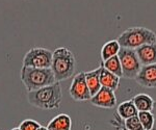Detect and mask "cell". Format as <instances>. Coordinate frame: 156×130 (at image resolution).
<instances>
[{
	"mask_svg": "<svg viewBox=\"0 0 156 130\" xmlns=\"http://www.w3.org/2000/svg\"><path fill=\"white\" fill-rule=\"evenodd\" d=\"M27 100L29 104L40 109L51 111V109L59 108L62 100L60 82L56 81L51 86H44L37 91L28 92Z\"/></svg>",
	"mask_w": 156,
	"mask_h": 130,
	"instance_id": "cell-1",
	"label": "cell"
},
{
	"mask_svg": "<svg viewBox=\"0 0 156 130\" xmlns=\"http://www.w3.org/2000/svg\"><path fill=\"white\" fill-rule=\"evenodd\" d=\"M51 70L55 80L64 81L71 78L76 70V59L74 53L67 47H59L53 51Z\"/></svg>",
	"mask_w": 156,
	"mask_h": 130,
	"instance_id": "cell-2",
	"label": "cell"
},
{
	"mask_svg": "<svg viewBox=\"0 0 156 130\" xmlns=\"http://www.w3.org/2000/svg\"><path fill=\"white\" fill-rule=\"evenodd\" d=\"M21 81L26 87L27 92L37 91L56 82L51 68L40 69L23 66L21 69Z\"/></svg>",
	"mask_w": 156,
	"mask_h": 130,
	"instance_id": "cell-3",
	"label": "cell"
},
{
	"mask_svg": "<svg viewBox=\"0 0 156 130\" xmlns=\"http://www.w3.org/2000/svg\"><path fill=\"white\" fill-rule=\"evenodd\" d=\"M118 42L123 48L136 49L143 45L156 43V33L146 27H130L120 34Z\"/></svg>",
	"mask_w": 156,
	"mask_h": 130,
	"instance_id": "cell-4",
	"label": "cell"
},
{
	"mask_svg": "<svg viewBox=\"0 0 156 130\" xmlns=\"http://www.w3.org/2000/svg\"><path fill=\"white\" fill-rule=\"evenodd\" d=\"M118 56L122 66L123 77L127 79H135L142 68V64L138 59L135 50L121 47Z\"/></svg>",
	"mask_w": 156,
	"mask_h": 130,
	"instance_id": "cell-5",
	"label": "cell"
},
{
	"mask_svg": "<svg viewBox=\"0 0 156 130\" xmlns=\"http://www.w3.org/2000/svg\"><path fill=\"white\" fill-rule=\"evenodd\" d=\"M53 52L46 48H32L24 55L22 65L30 68H51Z\"/></svg>",
	"mask_w": 156,
	"mask_h": 130,
	"instance_id": "cell-6",
	"label": "cell"
},
{
	"mask_svg": "<svg viewBox=\"0 0 156 130\" xmlns=\"http://www.w3.org/2000/svg\"><path fill=\"white\" fill-rule=\"evenodd\" d=\"M70 96L75 101H87L92 98L89 86L85 80V72H80L73 77L72 83L69 89Z\"/></svg>",
	"mask_w": 156,
	"mask_h": 130,
	"instance_id": "cell-7",
	"label": "cell"
},
{
	"mask_svg": "<svg viewBox=\"0 0 156 130\" xmlns=\"http://www.w3.org/2000/svg\"><path fill=\"white\" fill-rule=\"evenodd\" d=\"M90 102L96 107L100 108H114L117 105V97L115 92L107 87H101L97 94L92 96Z\"/></svg>",
	"mask_w": 156,
	"mask_h": 130,
	"instance_id": "cell-8",
	"label": "cell"
},
{
	"mask_svg": "<svg viewBox=\"0 0 156 130\" xmlns=\"http://www.w3.org/2000/svg\"><path fill=\"white\" fill-rule=\"evenodd\" d=\"M135 81L140 86L147 89H155L156 87V64L142 66L140 71L135 77Z\"/></svg>",
	"mask_w": 156,
	"mask_h": 130,
	"instance_id": "cell-9",
	"label": "cell"
},
{
	"mask_svg": "<svg viewBox=\"0 0 156 130\" xmlns=\"http://www.w3.org/2000/svg\"><path fill=\"white\" fill-rule=\"evenodd\" d=\"M134 50L142 66L156 64V43L143 45Z\"/></svg>",
	"mask_w": 156,
	"mask_h": 130,
	"instance_id": "cell-10",
	"label": "cell"
},
{
	"mask_svg": "<svg viewBox=\"0 0 156 130\" xmlns=\"http://www.w3.org/2000/svg\"><path fill=\"white\" fill-rule=\"evenodd\" d=\"M100 83H101V86L107 87V89H110L112 91L115 92L118 89H119V86H120V77H118L117 75L112 74V72H109L108 70H106L101 65V71H100Z\"/></svg>",
	"mask_w": 156,
	"mask_h": 130,
	"instance_id": "cell-11",
	"label": "cell"
},
{
	"mask_svg": "<svg viewBox=\"0 0 156 130\" xmlns=\"http://www.w3.org/2000/svg\"><path fill=\"white\" fill-rule=\"evenodd\" d=\"M100 71H101V66L93 71L85 72V80L92 96L97 94L98 91L102 87L100 83Z\"/></svg>",
	"mask_w": 156,
	"mask_h": 130,
	"instance_id": "cell-12",
	"label": "cell"
},
{
	"mask_svg": "<svg viewBox=\"0 0 156 130\" xmlns=\"http://www.w3.org/2000/svg\"><path fill=\"white\" fill-rule=\"evenodd\" d=\"M48 130H71L72 120L66 114H60L53 118L47 125Z\"/></svg>",
	"mask_w": 156,
	"mask_h": 130,
	"instance_id": "cell-13",
	"label": "cell"
},
{
	"mask_svg": "<svg viewBox=\"0 0 156 130\" xmlns=\"http://www.w3.org/2000/svg\"><path fill=\"white\" fill-rule=\"evenodd\" d=\"M135 107L138 111H152L155 105V101L147 94H138L132 98Z\"/></svg>",
	"mask_w": 156,
	"mask_h": 130,
	"instance_id": "cell-14",
	"label": "cell"
},
{
	"mask_svg": "<svg viewBox=\"0 0 156 130\" xmlns=\"http://www.w3.org/2000/svg\"><path fill=\"white\" fill-rule=\"evenodd\" d=\"M117 114H119V117L123 120H126L131 117L137 116L138 111L135 107L134 103H133L132 99L128 100V101H124L117 107Z\"/></svg>",
	"mask_w": 156,
	"mask_h": 130,
	"instance_id": "cell-15",
	"label": "cell"
},
{
	"mask_svg": "<svg viewBox=\"0 0 156 130\" xmlns=\"http://www.w3.org/2000/svg\"><path fill=\"white\" fill-rule=\"evenodd\" d=\"M120 49H121V46H120L119 42H118V40H112V41L105 43L101 49L102 61H107L108 58H110V57L118 55Z\"/></svg>",
	"mask_w": 156,
	"mask_h": 130,
	"instance_id": "cell-16",
	"label": "cell"
},
{
	"mask_svg": "<svg viewBox=\"0 0 156 130\" xmlns=\"http://www.w3.org/2000/svg\"><path fill=\"white\" fill-rule=\"evenodd\" d=\"M102 66L106 70H108L109 72H112V74L120 77V78L123 77L122 66H121V61L118 55L110 57V58H108L107 61H102Z\"/></svg>",
	"mask_w": 156,
	"mask_h": 130,
	"instance_id": "cell-17",
	"label": "cell"
},
{
	"mask_svg": "<svg viewBox=\"0 0 156 130\" xmlns=\"http://www.w3.org/2000/svg\"><path fill=\"white\" fill-rule=\"evenodd\" d=\"M137 117L142 123L144 130H152L154 127L155 118L151 111H138Z\"/></svg>",
	"mask_w": 156,
	"mask_h": 130,
	"instance_id": "cell-18",
	"label": "cell"
},
{
	"mask_svg": "<svg viewBox=\"0 0 156 130\" xmlns=\"http://www.w3.org/2000/svg\"><path fill=\"white\" fill-rule=\"evenodd\" d=\"M123 125L128 129V130H144L142 123H140V119L137 116L131 117L126 120H123Z\"/></svg>",
	"mask_w": 156,
	"mask_h": 130,
	"instance_id": "cell-19",
	"label": "cell"
},
{
	"mask_svg": "<svg viewBox=\"0 0 156 130\" xmlns=\"http://www.w3.org/2000/svg\"><path fill=\"white\" fill-rule=\"evenodd\" d=\"M42 125L39 123V122L34 121V120L31 119H27L22 121L19 125L20 130H37L41 127Z\"/></svg>",
	"mask_w": 156,
	"mask_h": 130,
	"instance_id": "cell-20",
	"label": "cell"
},
{
	"mask_svg": "<svg viewBox=\"0 0 156 130\" xmlns=\"http://www.w3.org/2000/svg\"><path fill=\"white\" fill-rule=\"evenodd\" d=\"M112 123L114 126H115V128H117L118 130H128L126 127L123 125V119H121L119 117V114L115 112V119L112 121Z\"/></svg>",
	"mask_w": 156,
	"mask_h": 130,
	"instance_id": "cell-21",
	"label": "cell"
},
{
	"mask_svg": "<svg viewBox=\"0 0 156 130\" xmlns=\"http://www.w3.org/2000/svg\"><path fill=\"white\" fill-rule=\"evenodd\" d=\"M37 130H48V128H47V127H44V126H41Z\"/></svg>",
	"mask_w": 156,
	"mask_h": 130,
	"instance_id": "cell-22",
	"label": "cell"
},
{
	"mask_svg": "<svg viewBox=\"0 0 156 130\" xmlns=\"http://www.w3.org/2000/svg\"><path fill=\"white\" fill-rule=\"evenodd\" d=\"M11 130H20V128L18 127V128H12V129H11Z\"/></svg>",
	"mask_w": 156,
	"mask_h": 130,
	"instance_id": "cell-23",
	"label": "cell"
}]
</instances>
